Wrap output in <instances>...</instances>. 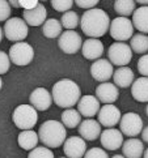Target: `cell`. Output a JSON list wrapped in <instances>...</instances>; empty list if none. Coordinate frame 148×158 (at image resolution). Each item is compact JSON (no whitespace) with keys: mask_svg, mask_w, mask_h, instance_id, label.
<instances>
[{"mask_svg":"<svg viewBox=\"0 0 148 158\" xmlns=\"http://www.w3.org/2000/svg\"><path fill=\"white\" fill-rule=\"evenodd\" d=\"M80 27L85 35L97 39L106 34L110 27V17L104 9L93 8L85 10L80 19Z\"/></svg>","mask_w":148,"mask_h":158,"instance_id":"6da1fadb","label":"cell"},{"mask_svg":"<svg viewBox=\"0 0 148 158\" xmlns=\"http://www.w3.org/2000/svg\"><path fill=\"white\" fill-rule=\"evenodd\" d=\"M51 95H53V101L56 106L67 110L77 105L81 98V92L75 81L70 80V78H62L53 85Z\"/></svg>","mask_w":148,"mask_h":158,"instance_id":"7a4b0ae2","label":"cell"},{"mask_svg":"<svg viewBox=\"0 0 148 158\" xmlns=\"http://www.w3.org/2000/svg\"><path fill=\"white\" fill-rule=\"evenodd\" d=\"M38 139L46 148H59L64 144L67 131L66 127L58 120H46L38 129Z\"/></svg>","mask_w":148,"mask_h":158,"instance_id":"3957f363","label":"cell"},{"mask_svg":"<svg viewBox=\"0 0 148 158\" xmlns=\"http://www.w3.org/2000/svg\"><path fill=\"white\" fill-rule=\"evenodd\" d=\"M12 119L15 126L17 128H20L21 131H29V129H33V127L37 124L38 114H37V110L33 106L20 105L15 109Z\"/></svg>","mask_w":148,"mask_h":158,"instance_id":"277c9868","label":"cell"},{"mask_svg":"<svg viewBox=\"0 0 148 158\" xmlns=\"http://www.w3.org/2000/svg\"><path fill=\"white\" fill-rule=\"evenodd\" d=\"M28 25L24 19L20 17H12L8 21H5L4 25V35L11 42H24V39L28 37Z\"/></svg>","mask_w":148,"mask_h":158,"instance_id":"5b68a950","label":"cell"},{"mask_svg":"<svg viewBox=\"0 0 148 158\" xmlns=\"http://www.w3.org/2000/svg\"><path fill=\"white\" fill-rule=\"evenodd\" d=\"M110 35L117 42H126L134 35V25L127 17H117L110 22Z\"/></svg>","mask_w":148,"mask_h":158,"instance_id":"8992f818","label":"cell"},{"mask_svg":"<svg viewBox=\"0 0 148 158\" xmlns=\"http://www.w3.org/2000/svg\"><path fill=\"white\" fill-rule=\"evenodd\" d=\"M107 56L113 65L117 67H127V64L133 59V51L130 46L124 42H114L109 47Z\"/></svg>","mask_w":148,"mask_h":158,"instance_id":"52a82bcc","label":"cell"},{"mask_svg":"<svg viewBox=\"0 0 148 158\" xmlns=\"http://www.w3.org/2000/svg\"><path fill=\"white\" fill-rule=\"evenodd\" d=\"M143 128V120L136 112H127L121 118V122H119V131L130 139H134L140 135Z\"/></svg>","mask_w":148,"mask_h":158,"instance_id":"ba28073f","label":"cell"},{"mask_svg":"<svg viewBox=\"0 0 148 158\" xmlns=\"http://www.w3.org/2000/svg\"><path fill=\"white\" fill-rule=\"evenodd\" d=\"M34 59V50L29 43L19 42L9 48V60L16 65H28Z\"/></svg>","mask_w":148,"mask_h":158,"instance_id":"9c48e42d","label":"cell"},{"mask_svg":"<svg viewBox=\"0 0 148 158\" xmlns=\"http://www.w3.org/2000/svg\"><path fill=\"white\" fill-rule=\"evenodd\" d=\"M59 48L64 54H76L79 50H81L83 39L77 31L75 30H66L60 34L58 39Z\"/></svg>","mask_w":148,"mask_h":158,"instance_id":"30bf717a","label":"cell"},{"mask_svg":"<svg viewBox=\"0 0 148 158\" xmlns=\"http://www.w3.org/2000/svg\"><path fill=\"white\" fill-rule=\"evenodd\" d=\"M98 123L105 128H114L121 122V111L114 105H104L98 111Z\"/></svg>","mask_w":148,"mask_h":158,"instance_id":"8fae6325","label":"cell"},{"mask_svg":"<svg viewBox=\"0 0 148 158\" xmlns=\"http://www.w3.org/2000/svg\"><path fill=\"white\" fill-rule=\"evenodd\" d=\"M63 152L67 158H83L87 153V144L80 136H71L66 139Z\"/></svg>","mask_w":148,"mask_h":158,"instance_id":"7c38bea8","label":"cell"},{"mask_svg":"<svg viewBox=\"0 0 148 158\" xmlns=\"http://www.w3.org/2000/svg\"><path fill=\"white\" fill-rule=\"evenodd\" d=\"M113 73H114L113 64L106 59H98L90 65V75L96 81H100L101 84L107 82V80L113 77Z\"/></svg>","mask_w":148,"mask_h":158,"instance_id":"4fadbf2b","label":"cell"},{"mask_svg":"<svg viewBox=\"0 0 148 158\" xmlns=\"http://www.w3.org/2000/svg\"><path fill=\"white\" fill-rule=\"evenodd\" d=\"M101 145L106 150H117L123 145V135L117 128H106L101 132Z\"/></svg>","mask_w":148,"mask_h":158,"instance_id":"5bb4252c","label":"cell"},{"mask_svg":"<svg viewBox=\"0 0 148 158\" xmlns=\"http://www.w3.org/2000/svg\"><path fill=\"white\" fill-rule=\"evenodd\" d=\"M29 102L37 111H46L53 103V95L45 88H37L32 92Z\"/></svg>","mask_w":148,"mask_h":158,"instance_id":"9a60e30c","label":"cell"},{"mask_svg":"<svg viewBox=\"0 0 148 158\" xmlns=\"http://www.w3.org/2000/svg\"><path fill=\"white\" fill-rule=\"evenodd\" d=\"M119 97V90L113 82H102L96 88V98L105 105H113Z\"/></svg>","mask_w":148,"mask_h":158,"instance_id":"2e32d148","label":"cell"},{"mask_svg":"<svg viewBox=\"0 0 148 158\" xmlns=\"http://www.w3.org/2000/svg\"><path fill=\"white\" fill-rule=\"evenodd\" d=\"M100 101L96 98V95H84L77 102V111L84 118H93L100 111Z\"/></svg>","mask_w":148,"mask_h":158,"instance_id":"e0dca14e","label":"cell"},{"mask_svg":"<svg viewBox=\"0 0 148 158\" xmlns=\"http://www.w3.org/2000/svg\"><path fill=\"white\" fill-rule=\"evenodd\" d=\"M81 54L85 59L96 61L104 54V44H102L100 39H94V38L85 39V42H83L81 46Z\"/></svg>","mask_w":148,"mask_h":158,"instance_id":"ac0fdd59","label":"cell"},{"mask_svg":"<svg viewBox=\"0 0 148 158\" xmlns=\"http://www.w3.org/2000/svg\"><path fill=\"white\" fill-rule=\"evenodd\" d=\"M79 133L83 140L93 141L101 136V124L93 119H85L79 126Z\"/></svg>","mask_w":148,"mask_h":158,"instance_id":"d6986e66","label":"cell"},{"mask_svg":"<svg viewBox=\"0 0 148 158\" xmlns=\"http://www.w3.org/2000/svg\"><path fill=\"white\" fill-rule=\"evenodd\" d=\"M46 16H47L46 8H45V5L41 3H39L34 9L24 10V12H22L24 21L26 22V25H30V26L43 25L45 21H46Z\"/></svg>","mask_w":148,"mask_h":158,"instance_id":"ffe728a7","label":"cell"},{"mask_svg":"<svg viewBox=\"0 0 148 158\" xmlns=\"http://www.w3.org/2000/svg\"><path fill=\"white\" fill-rule=\"evenodd\" d=\"M113 81L117 88H128L135 81V75L128 67H119L113 73Z\"/></svg>","mask_w":148,"mask_h":158,"instance_id":"44dd1931","label":"cell"},{"mask_svg":"<svg viewBox=\"0 0 148 158\" xmlns=\"http://www.w3.org/2000/svg\"><path fill=\"white\" fill-rule=\"evenodd\" d=\"M122 152L124 158H140L144 154V144L139 139H128L123 141Z\"/></svg>","mask_w":148,"mask_h":158,"instance_id":"7402d4cb","label":"cell"},{"mask_svg":"<svg viewBox=\"0 0 148 158\" xmlns=\"http://www.w3.org/2000/svg\"><path fill=\"white\" fill-rule=\"evenodd\" d=\"M133 98L138 102H148V77H139L131 85Z\"/></svg>","mask_w":148,"mask_h":158,"instance_id":"603a6c76","label":"cell"},{"mask_svg":"<svg viewBox=\"0 0 148 158\" xmlns=\"http://www.w3.org/2000/svg\"><path fill=\"white\" fill-rule=\"evenodd\" d=\"M134 29H138L141 34H148V7H139L133 13Z\"/></svg>","mask_w":148,"mask_h":158,"instance_id":"cb8c5ba5","label":"cell"},{"mask_svg":"<svg viewBox=\"0 0 148 158\" xmlns=\"http://www.w3.org/2000/svg\"><path fill=\"white\" fill-rule=\"evenodd\" d=\"M38 141H39L38 133L34 132L33 129H29V131H21L19 137H17V143H19L20 148H22L24 150L36 149Z\"/></svg>","mask_w":148,"mask_h":158,"instance_id":"d4e9b609","label":"cell"},{"mask_svg":"<svg viewBox=\"0 0 148 158\" xmlns=\"http://www.w3.org/2000/svg\"><path fill=\"white\" fill-rule=\"evenodd\" d=\"M62 24L60 21H58L56 19H49L45 21V24L42 25V34L50 38V39H54V38H58L62 34Z\"/></svg>","mask_w":148,"mask_h":158,"instance_id":"484cf974","label":"cell"},{"mask_svg":"<svg viewBox=\"0 0 148 158\" xmlns=\"http://www.w3.org/2000/svg\"><path fill=\"white\" fill-rule=\"evenodd\" d=\"M130 48L136 54H146L148 51V35L138 33L130 39Z\"/></svg>","mask_w":148,"mask_h":158,"instance_id":"4316f807","label":"cell"},{"mask_svg":"<svg viewBox=\"0 0 148 158\" xmlns=\"http://www.w3.org/2000/svg\"><path fill=\"white\" fill-rule=\"evenodd\" d=\"M81 123V115L80 112L75 109H67L62 114V124L67 128H75L80 126Z\"/></svg>","mask_w":148,"mask_h":158,"instance_id":"83f0119b","label":"cell"},{"mask_svg":"<svg viewBox=\"0 0 148 158\" xmlns=\"http://www.w3.org/2000/svg\"><path fill=\"white\" fill-rule=\"evenodd\" d=\"M136 9V3L133 0H117L114 3V10L119 15V17H128Z\"/></svg>","mask_w":148,"mask_h":158,"instance_id":"f1b7e54d","label":"cell"},{"mask_svg":"<svg viewBox=\"0 0 148 158\" xmlns=\"http://www.w3.org/2000/svg\"><path fill=\"white\" fill-rule=\"evenodd\" d=\"M60 24H62V27H64V29L73 30L80 24V17H79V15L76 12L68 10V12L63 13V16L60 17Z\"/></svg>","mask_w":148,"mask_h":158,"instance_id":"f546056e","label":"cell"},{"mask_svg":"<svg viewBox=\"0 0 148 158\" xmlns=\"http://www.w3.org/2000/svg\"><path fill=\"white\" fill-rule=\"evenodd\" d=\"M28 158H54V154L46 146H37L36 149L30 150Z\"/></svg>","mask_w":148,"mask_h":158,"instance_id":"4dcf8cb0","label":"cell"},{"mask_svg":"<svg viewBox=\"0 0 148 158\" xmlns=\"http://www.w3.org/2000/svg\"><path fill=\"white\" fill-rule=\"evenodd\" d=\"M51 5H53V8L56 10V12L66 13L68 10H71L73 2L72 0H53V2H51Z\"/></svg>","mask_w":148,"mask_h":158,"instance_id":"1f68e13d","label":"cell"},{"mask_svg":"<svg viewBox=\"0 0 148 158\" xmlns=\"http://www.w3.org/2000/svg\"><path fill=\"white\" fill-rule=\"evenodd\" d=\"M11 19V5L9 2L0 0V21H8Z\"/></svg>","mask_w":148,"mask_h":158,"instance_id":"d6a6232c","label":"cell"},{"mask_svg":"<svg viewBox=\"0 0 148 158\" xmlns=\"http://www.w3.org/2000/svg\"><path fill=\"white\" fill-rule=\"evenodd\" d=\"M138 72L140 73L143 77H148V54L143 55L141 58L138 60Z\"/></svg>","mask_w":148,"mask_h":158,"instance_id":"836d02e7","label":"cell"},{"mask_svg":"<svg viewBox=\"0 0 148 158\" xmlns=\"http://www.w3.org/2000/svg\"><path fill=\"white\" fill-rule=\"evenodd\" d=\"M11 60L9 55H7L4 51H0V75H5L9 71Z\"/></svg>","mask_w":148,"mask_h":158,"instance_id":"e575fe53","label":"cell"},{"mask_svg":"<svg viewBox=\"0 0 148 158\" xmlns=\"http://www.w3.org/2000/svg\"><path fill=\"white\" fill-rule=\"evenodd\" d=\"M84 158H109V156L106 154V152L101 148H92L87 150Z\"/></svg>","mask_w":148,"mask_h":158,"instance_id":"d590c367","label":"cell"},{"mask_svg":"<svg viewBox=\"0 0 148 158\" xmlns=\"http://www.w3.org/2000/svg\"><path fill=\"white\" fill-rule=\"evenodd\" d=\"M97 4H98V0H77L76 2L77 7H80L83 9H87V10L93 9Z\"/></svg>","mask_w":148,"mask_h":158,"instance_id":"8d00e7d4","label":"cell"},{"mask_svg":"<svg viewBox=\"0 0 148 158\" xmlns=\"http://www.w3.org/2000/svg\"><path fill=\"white\" fill-rule=\"evenodd\" d=\"M19 4L21 8H24V10H30L36 8L39 2H37V0H21V2H19Z\"/></svg>","mask_w":148,"mask_h":158,"instance_id":"74e56055","label":"cell"},{"mask_svg":"<svg viewBox=\"0 0 148 158\" xmlns=\"http://www.w3.org/2000/svg\"><path fill=\"white\" fill-rule=\"evenodd\" d=\"M141 141H144V143L148 144V126L143 128V131H141Z\"/></svg>","mask_w":148,"mask_h":158,"instance_id":"f35d334b","label":"cell"},{"mask_svg":"<svg viewBox=\"0 0 148 158\" xmlns=\"http://www.w3.org/2000/svg\"><path fill=\"white\" fill-rule=\"evenodd\" d=\"M9 5H13V7H16V8H19V7H20L19 2H15V0H12V2H9Z\"/></svg>","mask_w":148,"mask_h":158,"instance_id":"ab89813d","label":"cell"},{"mask_svg":"<svg viewBox=\"0 0 148 158\" xmlns=\"http://www.w3.org/2000/svg\"><path fill=\"white\" fill-rule=\"evenodd\" d=\"M138 4H140L141 7H148V0H144V2H138Z\"/></svg>","mask_w":148,"mask_h":158,"instance_id":"60d3db41","label":"cell"},{"mask_svg":"<svg viewBox=\"0 0 148 158\" xmlns=\"http://www.w3.org/2000/svg\"><path fill=\"white\" fill-rule=\"evenodd\" d=\"M3 37H4V31H3V29H2V27H0V42H2Z\"/></svg>","mask_w":148,"mask_h":158,"instance_id":"b9f144b4","label":"cell"},{"mask_svg":"<svg viewBox=\"0 0 148 158\" xmlns=\"http://www.w3.org/2000/svg\"><path fill=\"white\" fill-rule=\"evenodd\" d=\"M143 157H144V158H148V148L144 150V154H143Z\"/></svg>","mask_w":148,"mask_h":158,"instance_id":"7bdbcfd3","label":"cell"},{"mask_svg":"<svg viewBox=\"0 0 148 158\" xmlns=\"http://www.w3.org/2000/svg\"><path fill=\"white\" fill-rule=\"evenodd\" d=\"M111 158H124L123 156H121V154H117V156H114V157H111Z\"/></svg>","mask_w":148,"mask_h":158,"instance_id":"ee69618b","label":"cell"},{"mask_svg":"<svg viewBox=\"0 0 148 158\" xmlns=\"http://www.w3.org/2000/svg\"><path fill=\"white\" fill-rule=\"evenodd\" d=\"M3 88V80H2V77H0V90H2Z\"/></svg>","mask_w":148,"mask_h":158,"instance_id":"f6af8a7d","label":"cell"},{"mask_svg":"<svg viewBox=\"0 0 148 158\" xmlns=\"http://www.w3.org/2000/svg\"><path fill=\"white\" fill-rule=\"evenodd\" d=\"M146 114H147V116H148V105H147V107H146Z\"/></svg>","mask_w":148,"mask_h":158,"instance_id":"bcb514c9","label":"cell"},{"mask_svg":"<svg viewBox=\"0 0 148 158\" xmlns=\"http://www.w3.org/2000/svg\"><path fill=\"white\" fill-rule=\"evenodd\" d=\"M60 158H67V157H60Z\"/></svg>","mask_w":148,"mask_h":158,"instance_id":"7dc6e473","label":"cell"}]
</instances>
